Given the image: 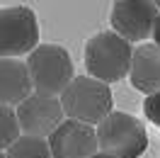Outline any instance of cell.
<instances>
[{
    "instance_id": "16",
    "label": "cell",
    "mask_w": 160,
    "mask_h": 158,
    "mask_svg": "<svg viewBox=\"0 0 160 158\" xmlns=\"http://www.w3.org/2000/svg\"><path fill=\"white\" fill-rule=\"evenodd\" d=\"M0 158H8V153H2V148H0Z\"/></svg>"
},
{
    "instance_id": "13",
    "label": "cell",
    "mask_w": 160,
    "mask_h": 158,
    "mask_svg": "<svg viewBox=\"0 0 160 158\" xmlns=\"http://www.w3.org/2000/svg\"><path fill=\"white\" fill-rule=\"evenodd\" d=\"M143 112H146V117H148L155 127H160V90L150 92L148 97H146V102H143Z\"/></svg>"
},
{
    "instance_id": "17",
    "label": "cell",
    "mask_w": 160,
    "mask_h": 158,
    "mask_svg": "<svg viewBox=\"0 0 160 158\" xmlns=\"http://www.w3.org/2000/svg\"><path fill=\"white\" fill-rule=\"evenodd\" d=\"M153 3H155V5H158V10H160V0H153Z\"/></svg>"
},
{
    "instance_id": "6",
    "label": "cell",
    "mask_w": 160,
    "mask_h": 158,
    "mask_svg": "<svg viewBox=\"0 0 160 158\" xmlns=\"http://www.w3.org/2000/svg\"><path fill=\"white\" fill-rule=\"evenodd\" d=\"M17 119L24 134H37V136L49 139L53 129L66 119V109L58 95L49 92H32L29 97H24L17 105Z\"/></svg>"
},
{
    "instance_id": "4",
    "label": "cell",
    "mask_w": 160,
    "mask_h": 158,
    "mask_svg": "<svg viewBox=\"0 0 160 158\" xmlns=\"http://www.w3.org/2000/svg\"><path fill=\"white\" fill-rule=\"evenodd\" d=\"M100 151H107L117 158H141L148 148V134L133 114L114 112L97 124Z\"/></svg>"
},
{
    "instance_id": "14",
    "label": "cell",
    "mask_w": 160,
    "mask_h": 158,
    "mask_svg": "<svg viewBox=\"0 0 160 158\" xmlns=\"http://www.w3.org/2000/svg\"><path fill=\"white\" fill-rule=\"evenodd\" d=\"M153 39H155V44H160V15L155 20V27H153Z\"/></svg>"
},
{
    "instance_id": "12",
    "label": "cell",
    "mask_w": 160,
    "mask_h": 158,
    "mask_svg": "<svg viewBox=\"0 0 160 158\" xmlns=\"http://www.w3.org/2000/svg\"><path fill=\"white\" fill-rule=\"evenodd\" d=\"M20 134L22 127L17 119V109H12V105L0 102V148H8Z\"/></svg>"
},
{
    "instance_id": "7",
    "label": "cell",
    "mask_w": 160,
    "mask_h": 158,
    "mask_svg": "<svg viewBox=\"0 0 160 158\" xmlns=\"http://www.w3.org/2000/svg\"><path fill=\"white\" fill-rule=\"evenodd\" d=\"M158 20V5L153 0H114L109 12L112 29L129 41H143L153 37Z\"/></svg>"
},
{
    "instance_id": "10",
    "label": "cell",
    "mask_w": 160,
    "mask_h": 158,
    "mask_svg": "<svg viewBox=\"0 0 160 158\" xmlns=\"http://www.w3.org/2000/svg\"><path fill=\"white\" fill-rule=\"evenodd\" d=\"M131 85L141 92H155L160 90V44H141L133 49L131 59V71H129Z\"/></svg>"
},
{
    "instance_id": "11",
    "label": "cell",
    "mask_w": 160,
    "mask_h": 158,
    "mask_svg": "<svg viewBox=\"0 0 160 158\" xmlns=\"http://www.w3.org/2000/svg\"><path fill=\"white\" fill-rule=\"evenodd\" d=\"M5 153L8 158H53L49 139L37 136V134H24V131L5 148Z\"/></svg>"
},
{
    "instance_id": "3",
    "label": "cell",
    "mask_w": 160,
    "mask_h": 158,
    "mask_svg": "<svg viewBox=\"0 0 160 158\" xmlns=\"http://www.w3.org/2000/svg\"><path fill=\"white\" fill-rule=\"evenodd\" d=\"M27 68L37 92L61 95L66 85L75 78V68L68 49L61 44H37L27 54Z\"/></svg>"
},
{
    "instance_id": "5",
    "label": "cell",
    "mask_w": 160,
    "mask_h": 158,
    "mask_svg": "<svg viewBox=\"0 0 160 158\" xmlns=\"http://www.w3.org/2000/svg\"><path fill=\"white\" fill-rule=\"evenodd\" d=\"M39 44V20L32 8L12 5L0 10V56H22Z\"/></svg>"
},
{
    "instance_id": "1",
    "label": "cell",
    "mask_w": 160,
    "mask_h": 158,
    "mask_svg": "<svg viewBox=\"0 0 160 158\" xmlns=\"http://www.w3.org/2000/svg\"><path fill=\"white\" fill-rule=\"evenodd\" d=\"M131 59H133L131 41L124 39L119 32L95 34L85 44V68L90 76L104 83H117L126 78L131 71Z\"/></svg>"
},
{
    "instance_id": "8",
    "label": "cell",
    "mask_w": 160,
    "mask_h": 158,
    "mask_svg": "<svg viewBox=\"0 0 160 158\" xmlns=\"http://www.w3.org/2000/svg\"><path fill=\"white\" fill-rule=\"evenodd\" d=\"M53 158H92L100 151L95 124L66 117L49 136Z\"/></svg>"
},
{
    "instance_id": "2",
    "label": "cell",
    "mask_w": 160,
    "mask_h": 158,
    "mask_svg": "<svg viewBox=\"0 0 160 158\" xmlns=\"http://www.w3.org/2000/svg\"><path fill=\"white\" fill-rule=\"evenodd\" d=\"M61 102L66 109V117L80 119L88 124H100L112 112L109 83L95 76H75L61 92Z\"/></svg>"
},
{
    "instance_id": "9",
    "label": "cell",
    "mask_w": 160,
    "mask_h": 158,
    "mask_svg": "<svg viewBox=\"0 0 160 158\" xmlns=\"http://www.w3.org/2000/svg\"><path fill=\"white\" fill-rule=\"evenodd\" d=\"M34 92L27 61L17 56H0V102L17 107L24 97Z\"/></svg>"
},
{
    "instance_id": "15",
    "label": "cell",
    "mask_w": 160,
    "mask_h": 158,
    "mask_svg": "<svg viewBox=\"0 0 160 158\" xmlns=\"http://www.w3.org/2000/svg\"><path fill=\"white\" fill-rule=\"evenodd\" d=\"M92 158H117V156H112V153H107V151H97Z\"/></svg>"
}]
</instances>
